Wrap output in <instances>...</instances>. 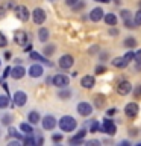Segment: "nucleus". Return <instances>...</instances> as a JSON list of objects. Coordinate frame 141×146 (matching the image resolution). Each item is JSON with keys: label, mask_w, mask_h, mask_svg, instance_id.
I'll list each match as a JSON object with an SVG mask.
<instances>
[{"label": "nucleus", "mask_w": 141, "mask_h": 146, "mask_svg": "<svg viewBox=\"0 0 141 146\" xmlns=\"http://www.w3.org/2000/svg\"><path fill=\"white\" fill-rule=\"evenodd\" d=\"M84 6H85V3L82 2V0H79V2H77L74 6H73V9H74V11H80V9L84 8Z\"/></svg>", "instance_id": "obj_37"}, {"label": "nucleus", "mask_w": 141, "mask_h": 146, "mask_svg": "<svg viewBox=\"0 0 141 146\" xmlns=\"http://www.w3.org/2000/svg\"><path fill=\"white\" fill-rule=\"evenodd\" d=\"M20 129L24 132V134H32V132H34V128H32V123L30 122L29 123H21Z\"/></svg>", "instance_id": "obj_25"}, {"label": "nucleus", "mask_w": 141, "mask_h": 146, "mask_svg": "<svg viewBox=\"0 0 141 146\" xmlns=\"http://www.w3.org/2000/svg\"><path fill=\"white\" fill-rule=\"evenodd\" d=\"M105 23H106L108 26H115L117 25V15L115 14H106L105 15Z\"/></svg>", "instance_id": "obj_22"}, {"label": "nucleus", "mask_w": 141, "mask_h": 146, "mask_svg": "<svg viewBox=\"0 0 141 146\" xmlns=\"http://www.w3.org/2000/svg\"><path fill=\"white\" fill-rule=\"evenodd\" d=\"M102 131L106 132V134H109V135H114L117 132V126H115V123H114L111 119H105L103 123H102Z\"/></svg>", "instance_id": "obj_6"}, {"label": "nucleus", "mask_w": 141, "mask_h": 146, "mask_svg": "<svg viewBox=\"0 0 141 146\" xmlns=\"http://www.w3.org/2000/svg\"><path fill=\"white\" fill-rule=\"evenodd\" d=\"M130 91H132V84L129 81H120L118 82V85H117V93L118 94L126 96V94H129Z\"/></svg>", "instance_id": "obj_7"}, {"label": "nucleus", "mask_w": 141, "mask_h": 146, "mask_svg": "<svg viewBox=\"0 0 141 146\" xmlns=\"http://www.w3.org/2000/svg\"><path fill=\"white\" fill-rule=\"evenodd\" d=\"M14 12H15V15H17L18 20H21V21H27V20H29L30 12H29V9H27L24 5H18V6H15Z\"/></svg>", "instance_id": "obj_3"}, {"label": "nucleus", "mask_w": 141, "mask_h": 146, "mask_svg": "<svg viewBox=\"0 0 141 146\" xmlns=\"http://www.w3.org/2000/svg\"><path fill=\"white\" fill-rule=\"evenodd\" d=\"M44 143V139L43 137H38V139H36V145H43Z\"/></svg>", "instance_id": "obj_50"}, {"label": "nucleus", "mask_w": 141, "mask_h": 146, "mask_svg": "<svg viewBox=\"0 0 141 146\" xmlns=\"http://www.w3.org/2000/svg\"><path fill=\"white\" fill-rule=\"evenodd\" d=\"M11 70H12L11 67H5V72H3V78H6V76H11Z\"/></svg>", "instance_id": "obj_42"}, {"label": "nucleus", "mask_w": 141, "mask_h": 146, "mask_svg": "<svg viewBox=\"0 0 141 146\" xmlns=\"http://www.w3.org/2000/svg\"><path fill=\"white\" fill-rule=\"evenodd\" d=\"M109 35L115 36V35H118V31L115 29V27H111V29H109Z\"/></svg>", "instance_id": "obj_44"}, {"label": "nucleus", "mask_w": 141, "mask_h": 146, "mask_svg": "<svg viewBox=\"0 0 141 146\" xmlns=\"http://www.w3.org/2000/svg\"><path fill=\"white\" fill-rule=\"evenodd\" d=\"M140 8H141V0H140Z\"/></svg>", "instance_id": "obj_56"}, {"label": "nucleus", "mask_w": 141, "mask_h": 146, "mask_svg": "<svg viewBox=\"0 0 141 146\" xmlns=\"http://www.w3.org/2000/svg\"><path fill=\"white\" fill-rule=\"evenodd\" d=\"M96 2H99V0H96Z\"/></svg>", "instance_id": "obj_58"}, {"label": "nucleus", "mask_w": 141, "mask_h": 146, "mask_svg": "<svg viewBox=\"0 0 141 146\" xmlns=\"http://www.w3.org/2000/svg\"><path fill=\"white\" fill-rule=\"evenodd\" d=\"M26 75V68L23 67V66H20V64H18V66H15V67H12V70H11V78L12 79H21L23 76Z\"/></svg>", "instance_id": "obj_14"}, {"label": "nucleus", "mask_w": 141, "mask_h": 146, "mask_svg": "<svg viewBox=\"0 0 141 146\" xmlns=\"http://www.w3.org/2000/svg\"><path fill=\"white\" fill-rule=\"evenodd\" d=\"M50 38V31L47 27H40L38 29V40L40 43H45V41H49Z\"/></svg>", "instance_id": "obj_17"}, {"label": "nucleus", "mask_w": 141, "mask_h": 146, "mask_svg": "<svg viewBox=\"0 0 141 146\" xmlns=\"http://www.w3.org/2000/svg\"><path fill=\"white\" fill-rule=\"evenodd\" d=\"M138 111H140V107H138V104H136V102H129V104H126V107H125V114H126V117L135 119L136 116H138Z\"/></svg>", "instance_id": "obj_2"}, {"label": "nucleus", "mask_w": 141, "mask_h": 146, "mask_svg": "<svg viewBox=\"0 0 141 146\" xmlns=\"http://www.w3.org/2000/svg\"><path fill=\"white\" fill-rule=\"evenodd\" d=\"M77 2H79V0H65V5H67V6H71V8H73Z\"/></svg>", "instance_id": "obj_41"}, {"label": "nucleus", "mask_w": 141, "mask_h": 146, "mask_svg": "<svg viewBox=\"0 0 141 146\" xmlns=\"http://www.w3.org/2000/svg\"><path fill=\"white\" fill-rule=\"evenodd\" d=\"M85 134H86V131L85 129H80V131H77V134L74 135V137H71L70 139V143L71 145H80V143H84V137H85Z\"/></svg>", "instance_id": "obj_18"}, {"label": "nucleus", "mask_w": 141, "mask_h": 146, "mask_svg": "<svg viewBox=\"0 0 141 146\" xmlns=\"http://www.w3.org/2000/svg\"><path fill=\"white\" fill-rule=\"evenodd\" d=\"M120 145H123V146H129V145H130V141H127V140H123Z\"/></svg>", "instance_id": "obj_52"}, {"label": "nucleus", "mask_w": 141, "mask_h": 146, "mask_svg": "<svg viewBox=\"0 0 141 146\" xmlns=\"http://www.w3.org/2000/svg\"><path fill=\"white\" fill-rule=\"evenodd\" d=\"M123 46H125L126 49H134V47H136V40L134 36H127V38L123 41Z\"/></svg>", "instance_id": "obj_23"}, {"label": "nucleus", "mask_w": 141, "mask_h": 146, "mask_svg": "<svg viewBox=\"0 0 141 146\" xmlns=\"http://www.w3.org/2000/svg\"><path fill=\"white\" fill-rule=\"evenodd\" d=\"M27 120H29L32 125H36V123H40L41 117H40L38 111H30L29 114H27Z\"/></svg>", "instance_id": "obj_21"}, {"label": "nucleus", "mask_w": 141, "mask_h": 146, "mask_svg": "<svg viewBox=\"0 0 141 146\" xmlns=\"http://www.w3.org/2000/svg\"><path fill=\"white\" fill-rule=\"evenodd\" d=\"M125 59H126L127 62L134 61V59H135V53L132 52V50H129V52H126V53H125Z\"/></svg>", "instance_id": "obj_33"}, {"label": "nucleus", "mask_w": 141, "mask_h": 146, "mask_svg": "<svg viewBox=\"0 0 141 146\" xmlns=\"http://www.w3.org/2000/svg\"><path fill=\"white\" fill-rule=\"evenodd\" d=\"M134 20H135V23H136V25H138V26H141V8L138 9V12L135 14Z\"/></svg>", "instance_id": "obj_36"}, {"label": "nucleus", "mask_w": 141, "mask_h": 146, "mask_svg": "<svg viewBox=\"0 0 141 146\" xmlns=\"http://www.w3.org/2000/svg\"><path fill=\"white\" fill-rule=\"evenodd\" d=\"M0 66H2V61H0Z\"/></svg>", "instance_id": "obj_57"}, {"label": "nucleus", "mask_w": 141, "mask_h": 146, "mask_svg": "<svg viewBox=\"0 0 141 146\" xmlns=\"http://www.w3.org/2000/svg\"><path fill=\"white\" fill-rule=\"evenodd\" d=\"M8 134L14 137V139H18V140H21L23 139V134H20V132L17 131V128H14V126H9L8 128Z\"/></svg>", "instance_id": "obj_24"}, {"label": "nucleus", "mask_w": 141, "mask_h": 146, "mask_svg": "<svg viewBox=\"0 0 141 146\" xmlns=\"http://www.w3.org/2000/svg\"><path fill=\"white\" fill-rule=\"evenodd\" d=\"M58 125L61 128V131H64V132H73L77 126V122H76V119L71 117V116H62L59 119Z\"/></svg>", "instance_id": "obj_1"}, {"label": "nucleus", "mask_w": 141, "mask_h": 146, "mask_svg": "<svg viewBox=\"0 0 141 146\" xmlns=\"http://www.w3.org/2000/svg\"><path fill=\"white\" fill-rule=\"evenodd\" d=\"M58 96H59V99H70L71 91L68 90V88H65V90H61V91L58 93Z\"/></svg>", "instance_id": "obj_28"}, {"label": "nucleus", "mask_w": 141, "mask_h": 146, "mask_svg": "<svg viewBox=\"0 0 141 146\" xmlns=\"http://www.w3.org/2000/svg\"><path fill=\"white\" fill-rule=\"evenodd\" d=\"M44 75V68L41 64H34L29 67V76L30 78H41Z\"/></svg>", "instance_id": "obj_13"}, {"label": "nucleus", "mask_w": 141, "mask_h": 146, "mask_svg": "<svg viewBox=\"0 0 141 146\" xmlns=\"http://www.w3.org/2000/svg\"><path fill=\"white\" fill-rule=\"evenodd\" d=\"M120 15L123 18V21H126V20H130L132 15H130V11H127V9H123V11H120Z\"/></svg>", "instance_id": "obj_31"}, {"label": "nucleus", "mask_w": 141, "mask_h": 146, "mask_svg": "<svg viewBox=\"0 0 141 146\" xmlns=\"http://www.w3.org/2000/svg\"><path fill=\"white\" fill-rule=\"evenodd\" d=\"M80 85L84 87V88H93V87L96 85V78L94 76H90V75H86V76H84L80 79Z\"/></svg>", "instance_id": "obj_16"}, {"label": "nucleus", "mask_w": 141, "mask_h": 146, "mask_svg": "<svg viewBox=\"0 0 141 146\" xmlns=\"http://www.w3.org/2000/svg\"><path fill=\"white\" fill-rule=\"evenodd\" d=\"M55 46H45V47L43 49V53H44V56H50V55H53L55 53Z\"/></svg>", "instance_id": "obj_29"}, {"label": "nucleus", "mask_w": 141, "mask_h": 146, "mask_svg": "<svg viewBox=\"0 0 141 146\" xmlns=\"http://www.w3.org/2000/svg\"><path fill=\"white\" fill-rule=\"evenodd\" d=\"M59 67L64 68V70H67V68L73 67V64H74V58L71 56V55H62L61 58H59Z\"/></svg>", "instance_id": "obj_9"}, {"label": "nucleus", "mask_w": 141, "mask_h": 146, "mask_svg": "<svg viewBox=\"0 0 141 146\" xmlns=\"http://www.w3.org/2000/svg\"><path fill=\"white\" fill-rule=\"evenodd\" d=\"M26 102H27V94L24 91H15V94H14V105L23 107V105H26Z\"/></svg>", "instance_id": "obj_12"}, {"label": "nucleus", "mask_w": 141, "mask_h": 146, "mask_svg": "<svg viewBox=\"0 0 141 146\" xmlns=\"http://www.w3.org/2000/svg\"><path fill=\"white\" fill-rule=\"evenodd\" d=\"M111 64H112L114 67H117V68H125L129 62L125 59V56H118V58H114L112 61H111Z\"/></svg>", "instance_id": "obj_19"}, {"label": "nucleus", "mask_w": 141, "mask_h": 146, "mask_svg": "<svg viewBox=\"0 0 141 146\" xmlns=\"http://www.w3.org/2000/svg\"><path fill=\"white\" fill-rule=\"evenodd\" d=\"M130 135H136V129H130Z\"/></svg>", "instance_id": "obj_54"}, {"label": "nucleus", "mask_w": 141, "mask_h": 146, "mask_svg": "<svg viewBox=\"0 0 141 146\" xmlns=\"http://www.w3.org/2000/svg\"><path fill=\"white\" fill-rule=\"evenodd\" d=\"M8 145L9 146H18V145H20V141H18V139H17V140H14V141H9Z\"/></svg>", "instance_id": "obj_48"}, {"label": "nucleus", "mask_w": 141, "mask_h": 146, "mask_svg": "<svg viewBox=\"0 0 141 146\" xmlns=\"http://www.w3.org/2000/svg\"><path fill=\"white\" fill-rule=\"evenodd\" d=\"M11 120H12V117L9 116V114H5V116H2V123H3V125H8V126H9Z\"/></svg>", "instance_id": "obj_35"}, {"label": "nucleus", "mask_w": 141, "mask_h": 146, "mask_svg": "<svg viewBox=\"0 0 141 146\" xmlns=\"http://www.w3.org/2000/svg\"><path fill=\"white\" fill-rule=\"evenodd\" d=\"M9 105V96L8 94H2L0 96V108H6Z\"/></svg>", "instance_id": "obj_27"}, {"label": "nucleus", "mask_w": 141, "mask_h": 146, "mask_svg": "<svg viewBox=\"0 0 141 146\" xmlns=\"http://www.w3.org/2000/svg\"><path fill=\"white\" fill-rule=\"evenodd\" d=\"M76 110H77V113H79L80 116L86 117V116H90V114L93 113V105H91L90 102H79Z\"/></svg>", "instance_id": "obj_5"}, {"label": "nucleus", "mask_w": 141, "mask_h": 146, "mask_svg": "<svg viewBox=\"0 0 141 146\" xmlns=\"http://www.w3.org/2000/svg\"><path fill=\"white\" fill-rule=\"evenodd\" d=\"M102 18H105V11L102 8H94L90 12V20L91 21H100Z\"/></svg>", "instance_id": "obj_15"}, {"label": "nucleus", "mask_w": 141, "mask_h": 146, "mask_svg": "<svg viewBox=\"0 0 141 146\" xmlns=\"http://www.w3.org/2000/svg\"><path fill=\"white\" fill-rule=\"evenodd\" d=\"M94 102H96V105H97L99 108L103 107V105H105V96H102V94L94 96Z\"/></svg>", "instance_id": "obj_30"}, {"label": "nucleus", "mask_w": 141, "mask_h": 146, "mask_svg": "<svg viewBox=\"0 0 141 146\" xmlns=\"http://www.w3.org/2000/svg\"><path fill=\"white\" fill-rule=\"evenodd\" d=\"M105 72H106V67L105 66H97L96 67V73H97V75H103Z\"/></svg>", "instance_id": "obj_38"}, {"label": "nucleus", "mask_w": 141, "mask_h": 146, "mask_svg": "<svg viewBox=\"0 0 141 146\" xmlns=\"http://www.w3.org/2000/svg\"><path fill=\"white\" fill-rule=\"evenodd\" d=\"M2 87H3V90L8 93V84H6V82H3V84H2Z\"/></svg>", "instance_id": "obj_53"}, {"label": "nucleus", "mask_w": 141, "mask_h": 146, "mask_svg": "<svg viewBox=\"0 0 141 146\" xmlns=\"http://www.w3.org/2000/svg\"><path fill=\"white\" fill-rule=\"evenodd\" d=\"M88 126H90V131H91V132L102 131V125H99V122H97V120H91V122L88 123Z\"/></svg>", "instance_id": "obj_26"}, {"label": "nucleus", "mask_w": 141, "mask_h": 146, "mask_svg": "<svg viewBox=\"0 0 141 146\" xmlns=\"http://www.w3.org/2000/svg\"><path fill=\"white\" fill-rule=\"evenodd\" d=\"M134 96H135V98H141V85H138V87H136V88L134 90Z\"/></svg>", "instance_id": "obj_39"}, {"label": "nucleus", "mask_w": 141, "mask_h": 146, "mask_svg": "<svg viewBox=\"0 0 141 146\" xmlns=\"http://www.w3.org/2000/svg\"><path fill=\"white\" fill-rule=\"evenodd\" d=\"M115 113H117L115 108H109V110H108V116H114Z\"/></svg>", "instance_id": "obj_46"}, {"label": "nucleus", "mask_w": 141, "mask_h": 146, "mask_svg": "<svg viewBox=\"0 0 141 146\" xmlns=\"http://www.w3.org/2000/svg\"><path fill=\"white\" fill-rule=\"evenodd\" d=\"M52 2H53V0H52Z\"/></svg>", "instance_id": "obj_59"}, {"label": "nucleus", "mask_w": 141, "mask_h": 146, "mask_svg": "<svg viewBox=\"0 0 141 146\" xmlns=\"http://www.w3.org/2000/svg\"><path fill=\"white\" fill-rule=\"evenodd\" d=\"M5 8H6V9H8V8H14V9H15V5H14V2H8Z\"/></svg>", "instance_id": "obj_49"}, {"label": "nucleus", "mask_w": 141, "mask_h": 146, "mask_svg": "<svg viewBox=\"0 0 141 146\" xmlns=\"http://www.w3.org/2000/svg\"><path fill=\"white\" fill-rule=\"evenodd\" d=\"M97 46H94V47H91V50H90V53H96V52H97Z\"/></svg>", "instance_id": "obj_51"}, {"label": "nucleus", "mask_w": 141, "mask_h": 146, "mask_svg": "<svg viewBox=\"0 0 141 146\" xmlns=\"http://www.w3.org/2000/svg\"><path fill=\"white\" fill-rule=\"evenodd\" d=\"M99 2H102V3H108L109 0H99Z\"/></svg>", "instance_id": "obj_55"}, {"label": "nucleus", "mask_w": 141, "mask_h": 146, "mask_svg": "<svg viewBox=\"0 0 141 146\" xmlns=\"http://www.w3.org/2000/svg\"><path fill=\"white\" fill-rule=\"evenodd\" d=\"M52 140L53 141H61L62 140V134H53L52 135Z\"/></svg>", "instance_id": "obj_40"}, {"label": "nucleus", "mask_w": 141, "mask_h": 146, "mask_svg": "<svg viewBox=\"0 0 141 146\" xmlns=\"http://www.w3.org/2000/svg\"><path fill=\"white\" fill-rule=\"evenodd\" d=\"M5 14H6V8H5V6H0V20L5 17Z\"/></svg>", "instance_id": "obj_43"}, {"label": "nucleus", "mask_w": 141, "mask_h": 146, "mask_svg": "<svg viewBox=\"0 0 141 146\" xmlns=\"http://www.w3.org/2000/svg\"><path fill=\"white\" fill-rule=\"evenodd\" d=\"M14 43L18 44V46H26V43H27V32L23 31V29L17 31L15 34H14Z\"/></svg>", "instance_id": "obj_8"}, {"label": "nucleus", "mask_w": 141, "mask_h": 146, "mask_svg": "<svg viewBox=\"0 0 141 146\" xmlns=\"http://www.w3.org/2000/svg\"><path fill=\"white\" fill-rule=\"evenodd\" d=\"M32 18H34L35 25H43V23L45 21V12H44V9H41V8L34 9V12H32Z\"/></svg>", "instance_id": "obj_10"}, {"label": "nucleus", "mask_w": 141, "mask_h": 146, "mask_svg": "<svg viewBox=\"0 0 141 146\" xmlns=\"http://www.w3.org/2000/svg\"><path fill=\"white\" fill-rule=\"evenodd\" d=\"M6 44H8L6 36H5L3 32H0V47H6Z\"/></svg>", "instance_id": "obj_34"}, {"label": "nucleus", "mask_w": 141, "mask_h": 146, "mask_svg": "<svg viewBox=\"0 0 141 146\" xmlns=\"http://www.w3.org/2000/svg\"><path fill=\"white\" fill-rule=\"evenodd\" d=\"M41 125L45 131H52L55 126H56V119L53 116H44L43 120H41Z\"/></svg>", "instance_id": "obj_11"}, {"label": "nucleus", "mask_w": 141, "mask_h": 146, "mask_svg": "<svg viewBox=\"0 0 141 146\" xmlns=\"http://www.w3.org/2000/svg\"><path fill=\"white\" fill-rule=\"evenodd\" d=\"M86 145H100V141L99 140H90V141H86Z\"/></svg>", "instance_id": "obj_47"}, {"label": "nucleus", "mask_w": 141, "mask_h": 146, "mask_svg": "<svg viewBox=\"0 0 141 146\" xmlns=\"http://www.w3.org/2000/svg\"><path fill=\"white\" fill-rule=\"evenodd\" d=\"M24 145L26 146H32V145H36V140L34 139V137H32V134H27V137H26V139H24Z\"/></svg>", "instance_id": "obj_32"}, {"label": "nucleus", "mask_w": 141, "mask_h": 146, "mask_svg": "<svg viewBox=\"0 0 141 146\" xmlns=\"http://www.w3.org/2000/svg\"><path fill=\"white\" fill-rule=\"evenodd\" d=\"M23 50H24L26 53H29V52H32V44H26V46H24V49H23Z\"/></svg>", "instance_id": "obj_45"}, {"label": "nucleus", "mask_w": 141, "mask_h": 146, "mask_svg": "<svg viewBox=\"0 0 141 146\" xmlns=\"http://www.w3.org/2000/svg\"><path fill=\"white\" fill-rule=\"evenodd\" d=\"M30 59H35V61H41V64H45V66L52 67V62H50L47 58L41 56V55H40V53H36V52H30Z\"/></svg>", "instance_id": "obj_20"}, {"label": "nucleus", "mask_w": 141, "mask_h": 146, "mask_svg": "<svg viewBox=\"0 0 141 146\" xmlns=\"http://www.w3.org/2000/svg\"><path fill=\"white\" fill-rule=\"evenodd\" d=\"M68 82H70V79H68V76H65V75H55L53 78H52V84L55 85V87H58V88H62V87H67L68 85Z\"/></svg>", "instance_id": "obj_4"}]
</instances>
